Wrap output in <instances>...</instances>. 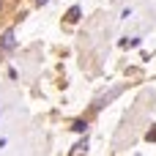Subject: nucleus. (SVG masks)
<instances>
[{
  "label": "nucleus",
  "instance_id": "7",
  "mask_svg": "<svg viewBox=\"0 0 156 156\" xmlns=\"http://www.w3.org/2000/svg\"><path fill=\"white\" fill-rule=\"evenodd\" d=\"M36 3H38V5H47V3H49V0H36Z\"/></svg>",
  "mask_w": 156,
  "mask_h": 156
},
{
  "label": "nucleus",
  "instance_id": "4",
  "mask_svg": "<svg viewBox=\"0 0 156 156\" xmlns=\"http://www.w3.org/2000/svg\"><path fill=\"white\" fill-rule=\"evenodd\" d=\"M82 151H88V137H85L82 143H77V145L71 148V154H82Z\"/></svg>",
  "mask_w": 156,
  "mask_h": 156
},
{
  "label": "nucleus",
  "instance_id": "5",
  "mask_svg": "<svg viewBox=\"0 0 156 156\" xmlns=\"http://www.w3.org/2000/svg\"><path fill=\"white\" fill-rule=\"evenodd\" d=\"M71 129H74V132H85V129H88V123H85V121H74V126H71Z\"/></svg>",
  "mask_w": 156,
  "mask_h": 156
},
{
  "label": "nucleus",
  "instance_id": "1",
  "mask_svg": "<svg viewBox=\"0 0 156 156\" xmlns=\"http://www.w3.org/2000/svg\"><path fill=\"white\" fill-rule=\"evenodd\" d=\"M14 47V27H8L5 33H3V38H0V52H8Z\"/></svg>",
  "mask_w": 156,
  "mask_h": 156
},
{
  "label": "nucleus",
  "instance_id": "6",
  "mask_svg": "<svg viewBox=\"0 0 156 156\" xmlns=\"http://www.w3.org/2000/svg\"><path fill=\"white\" fill-rule=\"evenodd\" d=\"M148 140H156V129H151V132H148Z\"/></svg>",
  "mask_w": 156,
  "mask_h": 156
},
{
  "label": "nucleus",
  "instance_id": "3",
  "mask_svg": "<svg viewBox=\"0 0 156 156\" xmlns=\"http://www.w3.org/2000/svg\"><path fill=\"white\" fill-rule=\"evenodd\" d=\"M66 19H69V22H77V19H80V5H71L69 14H66Z\"/></svg>",
  "mask_w": 156,
  "mask_h": 156
},
{
  "label": "nucleus",
  "instance_id": "2",
  "mask_svg": "<svg viewBox=\"0 0 156 156\" xmlns=\"http://www.w3.org/2000/svg\"><path fill=\"white\" fill-rule=\"evenodd\" d=\"M118 93H121V88H115V90H110V93H107V96H101V99H99V101H96V110H101V107H104V104H107V101H112V99H115V96H118Z\"/></svg>",
  "mask_w": 156,
  "mask_h": 156
}]
</instances>
